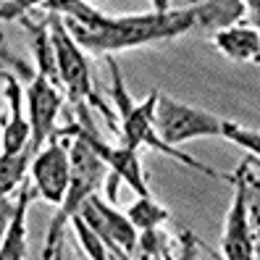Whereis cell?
Here are the masks:
<instances>
[{"label":"cell","instance_id":"obj_14","mask_svg":"<svg viewBox=\"0 0 260 260\" xmlns=\"http://www.w3.org/2000/svg\"><path fill=\"white\" fill-rule=\"evenodd\" d=\"M124 216L129 218V223L137 229V232H155V229H160L168 218H171V213H168L160 203H155V197H140L134 205H129V210L124 213Z\"/></svg>","mask_w":260,"mask_h":260},{"label":"cell","instance_id":"obj_12","mask_svg":"<svg viewBox=\"0 0 260 260\" xmlns=\"http://www.w3.org/2000/svg\"><path fill=\"white\" fill-rule=\"evenodd\" d=\"M194 29H213V35L221 29L237 26V21L244 16L247 3L242 0H208V3H194Z\"/></svg>","mask_w":260,"mask_h":260},{"label":"cell","instance_id":"obj_4","mask_svg":"<svg viewBox=\"0 0 260 260\" xmlns=\"http://www.w3.org/2000/svg\"><path fill=\"white\" fill-rule=\"evenodd\" d=\"M232 205L226 213L221 252L223 260H255L257 226L250 218V192L257 189V155H247L232 174Z\"/></svg>","mask_w":260,"mask_h":260},{"label":"cell","instance_id":"obj_1","mask_svg":"<svg viewBox=\"0 0 260 260\" xmlns=\"http://www.w3.org/2000/svg\"><path fill=\"white\" fill-rule=\"evenodd\" d=\"M71 40L82 50L105 53L111 55L116 50H129L140 45L176 40L194 29V11L189 8H168L166 3H155V11L134 13V16H103L95 26L82 29L63 21Z\"/></svg>","mask_w":260,"mask_h":260},{"label":"cell","instance_id":"obj_2","mask_svg":"<svg viewBox=\"0 0 260 260\" xmlns=\"http://www.w3.org/2000/svg\"><path fill=\"white\" fill-rule=\"evenodd\" d=\"M42 13H48V11H42ZM48 24H50V45H53V53H55L60 87H63L69 108L74 113H82V111H89V105H98V108L105 113L108 129L113 134H118L116 111H111L92 89V79H89V66H87L84 50L71 40L69 29H66L63 19H60L58 13H48Z\"/></svg>","mask_w":260,"mask_h":260},{"label":"cell","instance_id":"obj_17","mask_svg":"<svg viewBox=\"0 0 260 260\" xmlns=\"http://www.w3.org/2000/svg\"><path fill=\"white\" fill-rule=\"evenodd\" d=\"M13 213H16V203L13 200H0V247H3V239L8 234V226L13 221Z\"/></svg>","mask_w":260,"mask_h":260},{"label":"cell","instance_id":"obj_10","mask_svg":"<svg viewBox=\"0 0 260 260\" xmlns=\"http://www.w3.org/2000/svg\"><path fill=\"white\" fill-rule=\"evenodd\" d=\"M213 45L232 60L239 63H257L260 58V32L257 26H229L210 37Z\"/></svg>","mask_w":260,"mask_h":260},{"label":"cell","instance_id":"obj_15","mask_svg":"<svg viewBox=\"0 0 260 260\" xmlns=\"http://www.w3.org/2000/svg\"><path fill=\"white\" fill-rule=\"evenodd\" d=\"M0 71H16L19 74V82H26V84L37 76L35 66L26 63V60L8 45V37L3 32V26H0Z\"/></svg>","mask_w":260,"mask_h":260},{"label":"cell","instance_id":"obj_16","mask_svg":"<svg viewBox=\"0 0 260 260\" xmlns=\"http://www.w3.org/2000/svg\"><path fill=\"white\" fill-rule=\"evenodd\" d=\"M221 137H223V140H229V142H234V145H239L242 150H247L250 155H257V152H260V137H257V132H255V129L239 126L237 121L223 118Z\"/></svg>","mask_w":260,"mask_h":260},{"label":"cell","instance_id":"obj_3","mask_svg":"<svg viewBox=\"0 0 260 260\" xmlns=\"http://www.w3.org/2000/svg\"><path fill=\"white\" fill-rule=\"evenodd\" d=\"M69 155H71V179H69V189L63 194V203L58 205V213L50 221V229H48V242H45V252L42 257L50 260L53 250L60 244V237H63V226L71 223V218L79 213L82 203L87 197L98 194V189L105 184L108 179V168L105 163L92 152L82 137L76 134H69Z\"/></svg>","mask_w":260,"mask_h":260},{"label":"cell","instance_id":"obj_18","mask_svg":"<svg viewBox=\"0 0 260 260\" xmlns=\"http://www.w3.org/2000/svg\"><path fill=\"white\" fill-rule=\"evenodd\" d=\"M50 260H63V244H58V247L53 250V255H50Z\"/></svg>","mask_w":260,"mask_h":260},{"label":"cell","instance_id":"obj_6","mask_svg":"<svg viewBox=\"0 0 260 260\" xmlns=\"http://www.w3.org/2000/svg\"><path fill=\"white\" fill-rule=\"evenodd\" d=\"M76 216L103 239V244L108 247L111 255H116L118 260H132L134 257L140 232L129 223V218L124 213H118L111 203H105L100 194L87 197Z\"/></svg>","mask_w":260,"mask_h":260},{"label":"cell","instance_id":"obj_19","mask_svg":"<svg viewBox=\"0 0 260 260\" xmlns=\"http://www.w3.org/2000/svg\"><path fill=\"white\" fill-rule=\"evenodd\" d=\"M0 113H3V95H0ZM0 124H3V118H0Z\"/></svg>","mask_w":260,"mask_h":260},{"label":"cell","instance_id":"obj_13","mask_svg":"<svg viewBox=\"0 0 260 260\" xmlns=\"http://www.w3.org/2000/svg\"><path fill=\"white\" fill-rule=\"evenodd\" d=\"M32 158H35L32 145L16 152V155L0 152V200H6L11 192H16L21 187V181L29 174V166H32Z\"/></svg>","mask_w":260,"mask_h":260},{"label":"cell","instance_id":"obj_8","mask_svg":"<svg viewBox=\"0 0 260 260\" xmlns=\"http://www.w3.org/2000/svg\"><path fill=\"white\" fill-rule=\"evenodd\" d=\"M24 95H26V121L29 129H32V142L29 145L35 152H40L58 129V116L60 108L66 105V95L40 74L26 84Z\"/></svg>","mask_w":260,"mask_h":260},{"label":"cell","instance_id":"obj_11","mask_svg":"<svg viewBox=\"0 0 260 260\" xmlns=\"http://www.w3.org/2000/svg\"><path fill=\"white\" fill-rule=\"evenodd\" d=\"M32 187L29 181H21V192L16 200V213H13V221L8 226V234L3 239V247H0V260H26V213L32 205Z\"/></svg>","mask_w":260,"mask_h":260},{"label":"cell","instance_id":"obj_9","mask_svg":"<svg viewBox=\"0 0 260 260\" xmlns=\"http://www.w3.org/2000/svg\"><path fill=\"white\" fill-rule=\"evenodd\" d=\"M0 79L6 82V98H8V116L3 118V152L6 155H16V152L26 150L32 142V129L21 108V82L19 76L11 71H0Z\"/></svg>","mask_w":260,"mask_h":260},{"label":"cell","instance_id":"obj_20","mask_svg":"<svg viewBox=\"0 0 260 260\" xmlns=\"http://www.w3.org/2000/svg\"><path fill=\"white\" fill-rule=\"evenodd\" d=\"M79 260H82V257H79Z\"/></svg>","mask_w":260,"mask_h":260},{"label":"cell","instance_id":"obj_7","mask_svg":"<svg viewBox=\"0 0 260 260\" xmlns=\"http://www.w3.org/2000/svg\"><path fill=\"white\" fill-rule=\"evenodd\" d=\"M29 176H32L35 189L42 200H48L53 205L63 203V194L69 189V179H71V155H69L66 137L53 134L48 145L40 152H35L32 166H29Z\"/></svg>","mask_w":260,"mask_h":260},{"label":"cell","instance_id":"obj_5","mask_svg":"<svg viewBox=\"0 0 260 260\" xmlns=\"http://www.w3.org/2000/svg\"><path fill=\"white\" fill-rule=\"evenodd\" d=\"M152 129H155L160 142H166L168 147H179L181 142L197 140V137H221L223 118L203 108H192L187 103L158 95L155 113H152Z\"/></svg>","mask_w":260,"mask_h":260}]
</instances>
